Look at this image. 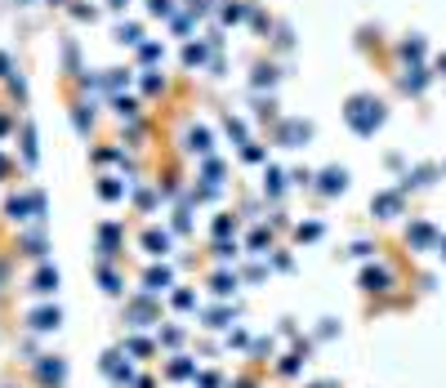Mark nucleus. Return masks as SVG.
<instances>
[{
    "instance_id": "obj_1",
    "label": "nucleus",
    "mask_w": 446,
    "mask_h": 388,
    "mask_svg": "<svg viewBox=\"0 0 446 388\" xmlns=\"http://www.w3.org/2000/svg\"><path fill=\"white\" fill-rule=\"evenodd\" d=\"M344 116H348V125H353L357 134H375L389 112H384V103H379V99H370V94H357V99H348Z\"/></svg>"
},
{
    "instance_id": "obj_2",
    "label": "nucleus",
    "mask_w": 446,
    "mask_h": 388,
    "mask_svg": "<svg viewBox=\"0 0 446 388\" xmlns=\"http://www.w3.org/2000/svg\"><path fill=\"white\" fill-rule=\"evenodd\" d=\"M406 241H411V250H433V246H438V228H433V223H411V233H406Z\"/></svg>"
},
{
    "instance_id": "obj_3",
    "label": "nucleus",
    "mask_w": 446,
    "mask_h": 388,
    "mask_svg": "<svg viewBox=\"0 0 446 388\" xmlns=\"http://www.w3.org/2000/svg\"><path fill=\"white\" fill-rule=\"evenodd\" d=\"M370 205H375L379 219H393V214H402V192H379Z\"/></svg>"
},
{
    "instance_id": "obj_4",
    "label": "nucleus",
    "mask_w": 446,
    "mask_h": 388,
    "mask_svg": "<svg viewBox=\"0 0 446 388\" xmlns=\"http://www.w3.org/2000/svg\"><path fill=\"white\" fill-rule=\"evenodd\" d=\"M308 134H312L308 120H291V125L281 130V143H286V148H299V143H308Z\"/></svg>"
},
{
    "instance_id": "obj_5",
    "label": "nucleus",
    "mask_w": 446,
    "mask_h": 388,
    "mask_svg": "<svg viewBox=\"0 0 446 388\" xmlns=\"http://www.w3.org/2000/svg\"><path fill=\"white\" fill-rule=\"evenodd\" d=\"M389 286H393L389 268H366V272H361V290H389Z\"/></svg>"
},
{
    "instance_id": "obj_6",
    "label": "nucleus",
    "mask_w": 446,
    "mask_h": 388,
    "mask_svg": "<svg viewBox=\"0 0 446 388\" xmlns=\"http://www.w3.org/2000/svg\"><path fill=\"white\" fill-rule=\"evenodd\" d=\"M348 188V169H326V174H321V192H326V197H335V192H344Z\"/></svg>"
},
{
    "instance_id": "obj_7",
    "label": "nucleus",
    "mask_w": 446,
    "mask_h": 388,
    "mask_svg": "<svg viewBox=\"0 0 446 388\" xmlns=\"http://www.w3.org/2000/svg\"><path fill=\"white\" fill-rule=\"evenodd\" d=\"M58 321H63V317H58V308H36V312H32V326H36V331H58Z\"/></svg>"
},
{
    "instance_id": "obj_8",
    "label": "nucleus",
    "mask_w": 446,
    "mask_h": 388,
    "mask_svg": "<svg viewBox=\"0 0 446 388\" xmlns=\"http://www.w3.org/2000/svg\"><path fill=\"white\" fill-rule=\"evenodd\" d=\"M424 85H428L424 67H411V71H406V76H402V90H411V94H419V90H424Z\"/></svg>"
},
{
    "instance_id": "obj_9",
    "label": "nucleus",
    "mask_w": 446,
    "mask_h": 388,
    "mask_svg": "<svg viewBox=\"0 0 446 388\" xmlns=\"http://www.w3.org/2000/svg\"><path fill=\"white\" fill-rule=\"evenodd\" d=\"M54 286H58V272H54V268H45L41 277H36V290H41V295H50Z\"/></svg>"
},
{
    "instance_id": "obj_10",
    "label": "nucleus",
    "mask_w": 446,
    "mask_h": 388,
    "mask_svg": "<svg viewBox=\"0 0 446 388\" xmlns=\"http://www.w3.org/2000/svg\"><path fill=\"white\" fill-rule=\"evenodd\" d=\"M41 375H45L50 384H63V361H45V366H41Z\"/></svg>"
},
{
    "instance_id": "obj_11",
    "label": "nucleus",
    "mask_w": 446,
    "mask_h": 388,
    "mask_svg": "<svg viewBox=\"0 0 446 388\" xmlns=\"http://www.w3.org/2000/svg\"><path fill=\"white\" fill-rule=\"evenodd\" d=\"M148 250H152V254H165V250H170V241H165V233H148Z\"/></svg>"
},
{
    "instance_id": "obj_12",
    "label": "nucleus",
    "mask_w": 446,
    "mask_h": 388,
    "mask_svg": "<svg viewBox=\"0 0 446 388\" xmlns=\"http://www.w3.org/2000/svg\"><path fill=\"white\" fill-rule=\"evenodd\" d=\"M165 286H170V272H165V268L156 272V268H152V272H148V290H165Z\"/></svg>"
},
{
    "instance_id": "obj_13",
    "label": "nucleus",
    "mask_w": 446,
    "mask_h": 388,
    "mask_svg": "<svg viewBox=\"0 0 446 388\" xmlns=\"http://www.w3.org/2000/svg\"><path fill=\"white\" fill-rule=\"evenodd\" d=\"M402 54H406V58H419V54H424V41H419V36H415V41H406Z\"/></svg>"
},
{
    "instance_id": "obj_14",
    "label": "nucleus",
    "mask_w": 446,
    "mask_h": 388,
    "mask_svg": "<svg viewBox=\"0 0 446 388\" xmlns=\"http://www.w3.org/2000/svg\"><path fill=\"white\" fill-rule=\"evenodd\" d=\"M321 237V223H304L299 228V241H317Z\"/></svg>"
},
{
    "instance_id": "obj_15",
    "label": "nucleus",
    "mask_w": 446,
    "mask_h": 388,
    "mask_svg": "<svg viewBox=\"0 0 446 388\" xmlns=\"http://www.w3.org/2000/svg\"><path fill=\"white\" fill-rule=\"evenodd\" d=\"M192 370H197L192 361H170V375H174V380H183V375H192Z\"/></svg>"
},
{
    "instance_id": "obj_16",
    "label": "nucleus",
    "mask_w": 446,
    "mask_h": 388,
    "mask_svg": "<svg viewBox=\"0 0 446 388\" xmlns=\"http://www.w3.org/2000/svg\"><path fill=\"white\" fill-rule=\"evenodd\" d=\"M232 286H237V282H232V277H228V272H223V277H214V295H228V290H232Z\"/></svg>"
},
{
    "instance_id": "obj_17",
    "label": "nucleus",
    "mask_w": 446,
    "mask_h": 388,
    "mask_svg": "<svg viewBox=\"0 0 446 388\" xmlns=\"http://www.w3.org/2000/svg\"><path fill=\"white\" fill-rule=\"evenodd\" d=\"M174 304H179V308H192V304H197V295H192V290H179Z\"/></svg>"
},
{
    "instance_id": "obj_18",
    "label": "nucleus",
    "mask_w": 446,
    "mask_h": 388,
    "mask_svg": "<svg viewBox=\"0 0 446 388\" xmlns=\"http://www.w3.org/2000/svg\"><path fill=\"white\" fill-rule=\"evenodd\" d=\"M152 14H170V0H152Z\"/></svg>"
},
{
    "instance_id": "obj_19",
    "label": "nucleus",
    "mask_w": 446,
    "mask_h": 388,
    "mask_svg": "<svg viewBox=\"0 0 446 388\" xmlns=\"http://www.w3.org/2000/svg\"><path fill=\"white\" fill-rule=\"evenodd\" d=\"M438 246H442V259H446V237H442V241H438Z\"/></svg>"
},
{
    "instance_id": "obj_20",
    "label": "nucleus",
    "mask_w": 446,
    "mask_h": 388,
    "mask_svg": "<svg viewBox=\"0 0 446 388\" xmlns=\"http://www.w3.org/2000/svg\"><path fill=\"white\" fill-rule=\"evenodd\" d=\"M312 388H335V384H312Z\"/></svg>"
},
{
    "instance_id": "obj_21",
    "label": "nucleus",
    "mask_w": 446,
    "mask_h": 388,
    "mask_svg": "<svg viewBox=\"0 0 446 388\" xmlns=\"http://www.w3.org/2000/svg\"><path fill=\"white\" fill-rule=\"evenodd\" d=\"M438 67H442V71H446V54H442V63H438Z\"/></svg>"
}]
</instances>
